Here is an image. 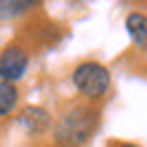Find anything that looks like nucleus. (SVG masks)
Wrapping results in <instances>:
<instances>
[{
	"instance_id": "f257e3e1",
	"label": "nucleus",
	"mask_w": 147,
	"mask_h": 147,
	"mask_svg": "<svg viewBox=\"0 0 147 147\" xmlns=\"http://www.w3.org/2000/svg\"><path fill=\"white\" fill-rule=\"evenodd\" d=\"M99 128V110L91 105H70L56 115L51 134L56 147H86Z\"/></svg>"
},
{
	"instance_id": "f03ea898",
	"label": "nucleus",
	"mask_w": 147,
	"mask_h": 147,
	"mask_svg": "<svg viewBox=\"0 0 147 147\" xmlns=\"http://www.w3.org/2000/svg\"><path fill=\"white\" fill-rule=\"evenodd\" d=\"M70 80L75 86V91L80 94L86 102H102L110 94V88H112L110 70L102 62H96V59H86V62L75 64Z\"/></svg>"
},
{
	"instance_id": "7ed1b4c3",
	"label": "nucleus",
	"mask_w": 147,
	"mask_h": 147,
	"mask_svg": "<svg viewBox=\"0 0 147 147\" xmlns=\"http://www.w3.org/2000/svg\"><path fill=\"white\" fill-rule=\"evenodd\" d=\"M30 70V51L22 43H8L0 51V80L3 83H19Z\"/></svg>"
},
{
	"instance_id": "20e7f679",
	"label": "nucleus",
	"mask_w": 147,
	"mask_h": 147,
	"mask_svg": "<svg viewBox=\"0 0 147 147\" xmlns=\"http://www.w3.org/2000/svg\"><path fill=\"white\" fill-rule=\"evenodd\" d=\"M16 120H19V126L27 131L30 136H40L51 131V126H54V118H51V112L46 107L40 105H27L19 110V115H16Z\"/></svg>"
},
{
	"instance_id": "39448f33",
	"label": "nucleus",
	"mask_w": 147,
	"mask_h": 147,
	"mask_svg": "<svg viewBox=\"0 0 147 147\" xmlns=\"http://www.w3.org/2000/svg\"><path fill=\"white\" fill-rule=\"evenodd\" d=\"M126 32H128V38H131L134 48L147 54V13L131 11L126 16Z\"/></svg>"
},
{
	"instance_id": "423d86ee",
	"label": "nucleus",
	"mask_w": 147,
	"mask_h": 147,
	"mask_svg": "<svg viewBox=\"0 0 147 147\" xmlns=\"http://www.w3.org/2000/svg\"><path fill=\"white\" fill-rule=\"evenodd\" d=\"M38 5H40L38 0H0V22L19 19V16L35 11Z\"/></svg>"
},
{
	"instance_id": "0eeeda50",
	"label": "nucleus",
	"mask_w": 147,
	"mask_h": 147,
	"mask_svg": "<svg viewBox=\"0 0 147 147\" xmlns=\"http://www.w3.org/2000/svg\"><path fill=\"white\" fill-rule=\"evenodd\" d=\"M19 107V88L13 83H3L0 80V120L13 115Z\"/></svg>"
},
{
	"instance_id": "6e6552de",
	"label": "nucleus",
	"mask_w": 147,
	"mask_h": 147,
	"mask_svg": "<svg viewBox=\"0 0 147 147\" xmlns=\"http://www.w3.org/2000/svg\"><path fill=\"white\" fill-rule=\"evenodd\" d=\"M118 147H139V144H131V142H120Z\"/></svg>"
}]
</instances>
